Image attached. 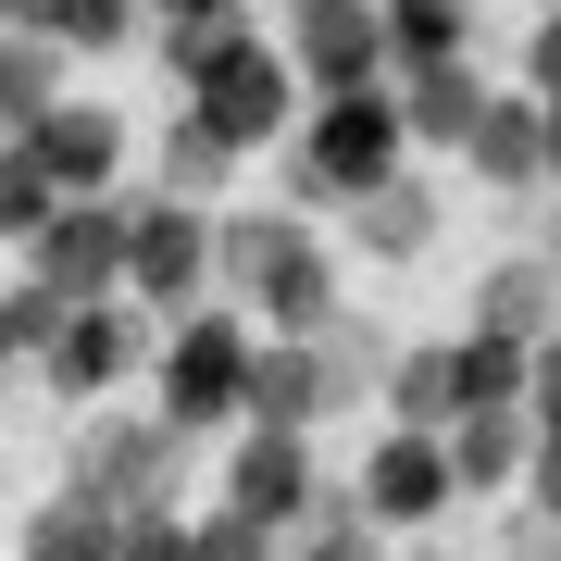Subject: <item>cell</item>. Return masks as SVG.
<instances>
[{"instance_id": "cell-1", "label": "cell", "mask_w": 561, "mask_h": 561, "mask_svg": "<svg viewBox=\"0 0 561 561\" xmlns=\"http://www.w3.org/2000/svg\"><path fill=\"white\" fill-rule=\"evenodd\" d=\"M375 162H387V113H337V125H324V175H375Z\"/></svg>"}, {"instance_id": "cell-2", "label": "cell", "mask_w": 561, "mask_h": 561, "mask_svg": "<svg viewBox=\"0 0 561 561\" xmlns=\"http://www.w3.org/2000/svg\"><path fill=\"white\" fill-rule=\"evenodd\" d=\"M187 400H225V387H238V350H225V324H201V350H187Z\"/></svg>"}, {"instance_id": "cell-3", "label": "cell", "mask_w": 561, "mask_h": 561, "mask_svg": "<svg viewBox=\"0 0 561 561\" xmlns=\"http://www.w3.org/2000/svg\"><path fill=\"white\" fill-rule=\"evenodd\" d=\"M225 113H238V125H262V113H275V76H262V62L238 50V62H225Z\"/></svg>"}]
</instances>
